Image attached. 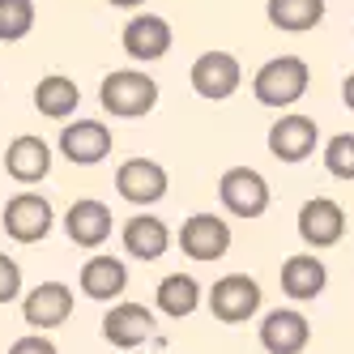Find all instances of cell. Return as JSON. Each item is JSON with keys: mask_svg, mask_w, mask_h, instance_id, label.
<instances>
[{"mask_svg": "<svg viewBox=\"0 0 354 354\" xmlns=\"http://www.w3.org/2000/svg\"><path fill=\"white\" fill-rule=\"evenodd\" d=\"M111 129L103 120H68L60 129V154L73 167H98L111 154Z\"/></svg>", "mask_w": 354, "mask_h": 354, "instance_id": "30bf717a", "label": "cell"}, {"mask_svg": "<svg viewBox=\"0 0 354 354\" xmlns=\"http://www.w3.org/2000/svg\"><path fill=\"white\" fill-rule=\"evenodd\" d=\"M218 201L231 218H261L269 209V184L257 167H231L218 180Z\"/></svg>", "mask_w": 354, "mask_h": 354, "instance_id": "5b68a950", "label": "cell"}, {"mask_svg": "<svg viewBox=\"0 0 354 354\" xmlns=\"http://www.w3.org/2000/svg\"><path fill=\"white\" fill-rule=\"evenodd\" d=\"M316 145H320V129H316V120L312 115H277L273 120V129H269V154L277 162H308L316 154Z\"/></svg>", "mask_w": 354, "mask_h": 354, "instance_id": "9c48e42d", "label": "cell"}, {"mask_svg": "<svg viewBox=\"0 0 354 354\" xmlns=\"http://www.w3.org/2000/svg\"><path fill=\"white\" fill-rule=\"evenodd\" d=\"M5 171L13 175L17 184H39L47 180V171H52V145L35 133H21L9 141L5 149Z\"/></svg>", "mask_w": 354, "mask_h": 354, "instance_id": "ac0fdd59", "label": "cell"}, {"mask_svg": "<svg viewBox=\"0 0 354 354\" xmlns=\"http://www.w3.org/2000/svg\"><path fill=\"white\" fill-rule=\"evenodd\" d=\"M64 235L94 252V248H103L111 239V209L103 205V201H94V196H82V201H73L68 214H64Z\"/></svg>", "mask_w": 354, "mask_h": 354, "instance_id": "9a60e30c", "label": "cell"}, {"mask_svg": "<svg viewBox=\"0 0 354 354\" xmlns=\"http://www.w3.org/2000/svg\"><path fill=\"white\" fill-rule=\"evenodd\" d=\"M342 98H346V107L354 111V73H350V77L342 82Z\"/></svg>", "mask_w": 354, "mask_h": 354, "instance_id": "83f0119b", "label": "cell"}, {"mask_svg": "<svg viewBox=\"0 0 354 354\" xmlns=\"http://www.w3.org/2000/svg\"><path fill=\"white\" fill-rule=\"evenodd\" d=\"M171 43H175L171 21L158 17V13H137V17H129V26H124V35H120V47H124V52H129L137 64L162 60V56L171 52Z\"/></svg>", "mask_w": 354, "mask_h": 354, "instance_id": "8fae6325", "label": "cell"}, {"mask_svg": "<svg viewBox=\"0 0 354 354\" xmlns=\"http://www.w3.org/2000/svg\"><path fill=\"white\" fill-rule=\"evenodd\" d=\"M13 299H21V265L9 252H0V303H13Z\"/></svg>", "mask_w": 354, "mask_h": 354, "instance_id": "484cf974", "label": "cell"}, {"mask_svg": "<svg viewBox=\"0 0 354 354\" xmlns=\"http://www.w3.org/2000/svg\"><path fill=\"white\" fill-rule=\"evenodd\" d=\"M107 5H115V9H141L145 0H107Z\"/></svg>", "mask_w": 354, "mask_h": 354, "instance_id": "f1b7e54d", "label": "cell"}, {"mask_svg": "<svg viewBox=\"0 0 354 354\" xmlns=\"http://www.w3.org/2000/svg\"><path fill=\"white\" fill-rule=\"evenodd\" d=\"M35 107L47 120H64L68 124V115L82 107V90H77V82H68L64 73H52V77H43L35 86Z\"/></svg>", "mask_w": 354, "mask_h": 354, "instance_id": "7402d4cb", "label": "cell"}, {"mask_svg": "<svg viewBox=\"0 0 354 354\" xmlns=\"http://www.w3.org/2000/svg\"><path fill=\"white\" fill-rule=\"evenodd\" d=\"M35 0H0V43H17L35 30Z\"/></svg>", "mask_w": 354, "mask_h": 354, "instance_id": "cb8c5ba5", "label": "cell"}, {"mask_svg": "<svg viewBox=\"0 0 354 354\" xmlns=\"http://www.w3.org/2000/svg\"><path fill=\"white\" fill-rule=\"evenodd\" d=\"M120 239H124V252H129V257H137V261H158L162 252L171 248L167 222L154 218V214L129 218V222H124V231H120Z\"/></svg>", "mask_w": 354, "mask_h": 354, "instance_id": "ffe728a7", "label": "cell"}, {"mask_svg": "<svg viewBox=\"0 0 354 354\" xmlns=\"http://www.w3.org/2000/svg\"><path fill=\"white\" fill-rule=\"evenodd\" d=\"M201 308V282L192 273H167L158 282V312L171 320H188Z\"/></svg>", "mask_w": 354, "mask_h": 354, "instance_id": "603a6c76", "label": "cell"}, {"mask_svg": "<svg viewBox=\"0 0 354 354\" xmlns=\"http://www.w3.org/2000/svg\"><path fill=\"white\" fill-rule=\"evenodd\" d=\"M9 354H60V350H56V342L47 333H26V337H17L9 346Z\"/></svg>", "mask_w": 354, "mask_h": 354, "instance_id": "4316f807", "label": "cell"}, {"mask_svg": "<svg viewBox=\"0 0 354 354\" xmlns=\"http://www.w3.org/2000/svg\"><path fill=\"white\" fill-rule=\"evenodd\" d=\"M308 342H312V324L295 308H273L261 320V346L269 354H303Z\"/></svg>", "mask_w": 354, "mask_h": 354, "instance_id": "2e32d148", "label": "cell"}, {"mask_svg": "<svg viewBox=\"0 0 354 354\" xmlns=\"http://www.w3.org/2000/svg\"><path fill=\"white\" fill-rule=\"evenodd\" d=\"M328 286V269L320 257L312 252H295V257L282 261V290L295 299V303H308V299H320Z\"/></svg>", "mask_w": 354, "mask_h": 354, "instance_id": "d6986e66", "label": "cell"}, {"mask_svg": "<svg viewBox=\"0 0 354 354\" xmlns=\"http://www.w3.org/2000/svg\"><path fill=\"white\" fill-rule=\"evenodd\" d=\"M171 180H167V167L154 162V158H129V162H120L115 171V192L129 201V205H158V201L167 196Z\"/></svg>", "mask_w": 354, "mask_h": 354, "instance_id": "ba28073f", "label": "cell"}, {"mask_svg": "<svg viewBox=\"0 0 354 354\" xmlns=\"http://www.w3.org/2000/svg\"><path fill=\"white\" fill-rule=\"evenodd\" d=\"M77 286L86 299L94 303H111L120 299L124 290H129V265H124L120 257H107V252H98V257H90L77 273Z\"/></svg>", "mask_w": 354, "mask_h": 354, "instance_id": "e0dca14e", "label": "cell"}, {"mask_svg": "<svg viewBox=\"0 0 354 354\" xmlns=\"http://www.w3.org/2000/svg\"><path fill=\"white\" fill-rule=\"evenodd\" d=\"M180 252L192 261H222L231 252V226L218 214H192L180 226Z\"/></svg>", "mask_w": 354, "mask_h": 354, "instance_id": "7c38bea8", "label": "cell"}, {"mask_svg": "<svg viewBox=\"0 0 354 354\" xmlns=\"http://www.w3.org/2000/svg\"><path fill=\"white\" fill-rule=\"evenodd\" d=\"M188 82L201 98H209V103H222V98H231L239 86H243V68L231 52H201L188 68Z\"/></svg>", "mask_w": 354, "mask_h": 354, "instance_id": "8992f818", "label": "cell"}, {"mask_svg": "<svg viewBox=\"0 0 354 354\" xmlns=\"http://www.w3.org/2000/svg\"><path fill=\"white\" fill-rule=\"evenodd\" d=\"M73 316V290L64 282H43L21 299V320H26L35 333H52Z\"/></svg>", "mask_w": 354, "mask_h": 354, "instance_id": "4fadbf2b", "label": "cell"}, {"mask_svg": "<svg viewBox=\"0 0 354 354\" xmlns=\"http://www.w3.org/2000/svg\"><path fill=\"white\" fill-rule=\"evenodd\" d=\"M261 299H265V290L252 273H226L209 290V312L222 324H243L261 312Z\"/></svg>", "mask_w": 354, "mask_h": 354, "instance_id": "277c9868", "label": "cell"}, {"mask_svg": "<svg viewBox=\"0 0 354 354\" xmlns=\"http://www.w3.org/2000/svg\"><path fill=\"white\" fill-rule=\"evenodd\" d=\"M98 103H103L107 115L141 120L158 107V82L145 68H111L98 86Z\"/></svg>", "mask_w": 354, "mask_h": 354, "instance_id": "7a4b0ae2", "label": "cell"}, {"mask_svg": "<svg viewBox=\"0 0 354 354\" xmlns=\"http://www.w3.org/2000/svg\"><path fill=\"white\" fill-rule=\"evenodd\" d=\"M269 26L282 35H308L324 21V0H269Z\"/></svg>", "mask_w": 354, "mask_h": 354, "instance_id": "44dd1931", "label": "cell"}, {"mask_svg": "<svg viewBox=\"0 0 354 354\" xmlns=\"http://www.w3.org/2000/svg\"><path fill=\"white\" fill-rule=\"evenodd\" d=\"M312 86V68L303 56H273L257 68L252 77V94H257L261 107H273V111H286L295 107Z\"/></svg>", "mask_w": 354, "mask_h": 354, "instance_id": "6da1fadb", "label": "cell"}, {"mask_svg": "<svg viewBox=\"0 0 354 354\" xmlns=\"http://www.w3.org/2000/svg\"><path fill=\"white\" fill-rule=\"evenodd\" d=\"M103 337L115 350H137L154 337V312L145 303H111V312L103 316Z\"/></svg>", "mask_w": 354, "mask_h": 354, "instance_id": "5bb4252c", "label": "cell"}, {"mask_svg": "<svg viewBox=\"0 0 354 354\" xmlns=\"http://www.w3.org/2000/svg\"><path fill=\"white\" fill-rule=\"evenodd\" d=\"M324 171L333 175V180H354V133H337L328 137L324 145Z\"/></svg>", "mask_w": 354, "mask_h": 354, "instance_id": "d4e9b609", "label": "cell"}, {"mask_svg": "<svg viewBox=\"0 0 354 354\" xmlns=\"http://www.w3.org/2000/svg\"><path fill=\"white\" fill-rule=\"evenodd\" d=\"M299 239L308 243L312 252L337 248V243L346 239V209L337 205L333 196H312V201H303V209H299Z\"/></svg>", "mask_w": 354, "mask_h": 354, "instance_id": "52a82bcc", "label": "cell"}, {"mask_svg": "<svg viewBox=\"0 0 354 354\" xmlns=\"http://www.w3.org/2000/svg\"><path fill=\"white\" fill-rule=\"evenodd\" d=\"M0 226H5V235L13 243H39L52 235V226H56V209H52V201H47L43 192H17L5 201V209H0Z\"/></svg>", "mask_w": 354, "mask_h": 354, "instance_id": "3957f363", "label": "cell"}]
</instances>
